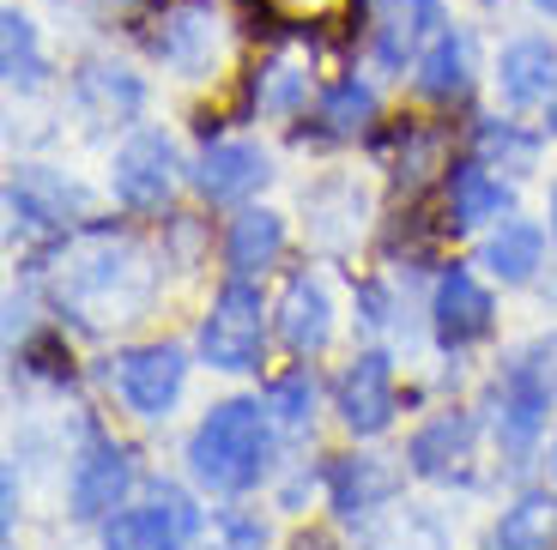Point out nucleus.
<instances>
[{
	"label": "nucleus",
	"mask_w": 557,
	"mask_h": 550,
	"mask_svg": "<svg viewBox=\"0 0 557 550\" xmlns=\"http://www.w3.org/2000/svg\"><path fill=\"white\" fill-rule=\"evenodd\" d=\"M304 97H309V73L297 61H273L261 73V115H292Z\"/></svg>",
	"instance_id": "30"
},
{
	"label": "nucleus",
	"mask_w": 557,
	"mask_h": 550,
	"mask_svg": "<svg viewBox=\"0 0 557 550\" xmlns=\"http://www.w3.org/2000/svg\"><path fill=\"white\" fill-rule=\"evenodd\" d=\"M188 472L212 496H249L273 472V417L261 399H224L188 436Z\"/></svg>",
	"instance_id": "2"
},
{
	"label": "nucleus",
	"mask_w": 557,
	"mask_h": 550,
	"mask_svg": "<svg viewBox=\"0 0 557 550\" xmlns=\"http://www.w3.org/2000/svg\"><path fill=\"white\" fill-rule=\"evenodd\" d=\"M412 85H418L424 97H436V103H448V97H467V85H473V37L448 25L443 37H436L431 49L418 55Z\"/></svg>",
	"instance_id": "23"
},
{
	"label": "nucleus",
	"mask_w": 557,
	"mask_h": 550,
	"mask_svg": "<svg viewBox=\"0 0 557 550\" xmlns=\"http://www.w3.org/2000/svg\"><path fill=\"white\" fill-rule=\"evenodd\" d=\"M134 454H127L122 441L98 436L91 448H85L79 460H73V478H67V514L85 526H103L115 509L127 502V490H134Z\"/></svg>",
	"instance_id": "7"
},
{
	"label": "nucleus",
	"mask_w": 557,
	"mask_h": 550,
	"mask_svg": "<svg viewBox=\"0 0 557 550\" xmlns=\"http://www.w3.org/2000/svg\"><path fill=\"white\" fill-rule=\"evenodd\" d=\"M552 472H557V441H552Z\"/></svg>",
	"instance_id": "36"
},
{
	"label": "nucleus",
	"mask_w": 557,
	"mask_h": 550,
	"mask_svg": "<svg viewBox=\"0 0 557 550\" xmlns=\"http://www.w3.org/2000/svg\"><path fill=\"white\" fill-rule=\"evenodd\" d=\"M122 7H134V0H122Z\"/></svg>",
	"instance_id": "38"
},
{
	"label": "nucleus",
	"mask_w": 557,
	"mask_h": 550,
	"mask_svg": "<svg viewBox=\"0 0 557 550\" xmlns=\"http://www.w3.org/2000/svg\"><path fill=\"white\" fill-rule=\"evenodd\" d=\"M7 212L37 230H61V224L85 218L91 212V188L61 170H42V164H18L13 182H7Z\"/></svg>",
	"instance_id": "12"
},
{
	"label": "nucleus",
	"mask_w": 557,
	"mask_h": 550,
	"mask_svg": "<svg viewBox=\"0 0 557 550\" xmlns=\"http://www.w3.org/2000/svg\"><path fill=\"white\" fill-rule=\"evenodd\" d=\"M473 152H479V164H491V170H533L540 164V139L533 134H521L516 122H479V134H473Z\"/></svg>",
	"instance_id": "27"
},
{
	"label": "nucleus",
	"mask_w": 557,
	"mask_h": 550,
	"mask_svg": "<svg viewBox=\"0 0 557 550\" xmlns=\"http://www.w3.org/2000/svg\"><path fill=\"white\" fill-rule=\"evenodd\" d=\"M152 49L176 79H212V73L231 61V18H224V7H212V0L170 7V13L158 18Z\"/></svg>",
	"instance_id": "5"
},
{
	"label": "nucleus",
	"mask_w": 557,
	"mask_h": 550,
	"mask_svg": "<svg viewBox=\"0 0 557 550\" xmlns=\"http://www.w3.org/2000/svg\"><path fill=\"white\" fill-rule=\"evenodd\" d=\"M278 18H292V25H327V18L346 13V0H267Z\"/></svg>",
	"instance_id": "31"
},
{
	"label": "nucleus",
	"mask_w": 557,
	"mask_h": 550,
	"mask_svg": "<svg viewBox=\"0 0 557 550\" xmlns=\"http://www.w3.org/2000/svg\"><path fill=\"white\" fill-rule=\"evenodd\" d=\"M334 405H339V424H346L351 436H382V429L394 424V412H400L388 351H358V358L346 363V375H339V387H334Z\"/></svg>",
	"instance_id": "11"
},
{
	"label": "nucleus",
	"mask_w": 557,
	"mask_h": 550,
	"mask_svg": "<svg viewBox=\"0 0 557 550\" xmlns=\"http://www.w3.org/2000/svg\"><path fill=\"white\" fill-rule=\"evenodd\" d=\"M516 207L509 182L491 176V164H455L448 170V230H485V224H503V212Z\"/></svg>",
	"instance_id": "19"
},
{
	"label": "nucleus",
	"mask_w": 557,
	"mask_h": 550,
	"mask_svg": "<svg viewBox=\"0 0 557 550\" xmlns=\"http://www.w3.org/2000/svg\"><path fill=\"white\" fill-rule=\"evenodd\" d=\"M443 30H448L443 0H388L382 18H376L370 49H376V61L388 73H406V67H418V55H424Z\"/></svg>",
	"instance_id": "13"
},
{
	"label": "nucleus",
	"mask_w": 557,
	"mask_h": 550,
	"mask_svg": "<svg viewBox=\"0 0 557 550\" xmlns=\"http://www.w3.org/2000/svg\"><path fill=\"white\" fill-rule=\"evenodd\" d=\"M0 73H7V85H13V91H37L42 73H49L42 42H37V25H30L18 7H7V13H0Z\"/></svg>",
	"instance_id": "26"
},
{
	"label": "nucleus",
	"mask_w": 557,
	"mask_h": 550,
	"mask_svg": "<svg viewBox=\"0 0 557 550\" xmlns=\"http://www.w3.org/2000/svg\"><path fill=\"white\" fill-rule=\"evenodd\" d=\"M278 254H285V218H278V212L249 207V212L231 218V230H224V261H231V273L255 278V273H267Z\"/></svg>",
	"instance_id": "22"
},
{
	"label": "nucleus",
	"mask_w": 557,
	"mask_h": 550,
	"mask_svg": "<svg viewBox=\"0 0 557 550\" xmlns=\"http://www.w3.org/2000/svg\"><path fill=\"white\" fill-rule=\"evenodd\" d=\"M195 533H200V509L176 484H158V502L115 509L103 521V550H182Z\"/></svg>",
	"instance_id": "9"
},
{
	"label": "nucleus",
	"mask_w": 557,
	"mask_h": 550,
	"mask_svg": "<svg viewBox=\"0 0 557 550\" xmlns=\"http://www.w3.org/2000/svg\"><path fill=\"white\" fill-rule=\"evenodd\" d=\"M219 533H224V545H231V550H255V545H261V521H243V514H224V521H219Z\"/></svg>",
	"instance_id": "32"
},
{
	"label": "nucleus",
	"mask_w": 557,
	"mask_h": 550,
	"mask_svg": "<svg viewBox=\"0 0 557 550\" xmlns=\"http://www.w3.org/2000/svg\"><path fill=\"white\" fill-rule=\"evenodd\" d=\"M261 405L278 429H309L315 424V382H309V370H292V375H278V382H267Z\"/></svg>",
	"instance_id": "29"
},
{
	"label": "nucleus",
	"mask_w": 557,
	"mask_h": 550,
	"mask_svg": "<svg viewBox=\"0 0 557 550\" xmlns=\"http://www.w3.org/2000/svg\"><path fill=\"white\" fill-rule=\"evenodd\" d=\"M552 393L557 375L540 363V351H516L497 375V393H491V424H497V448L509 460H528L533 441H540L545 417H552Z\"/></svg>",
	"instance_id": "4"
},
{
	"label": "nucleus",
	"mask_w": 557,
	"mask_h": 550,
	"mask_svg": "<svg viewBox=\"0 0 557 550\" xmlns=\"http://www.w3.org/2000/svg\"><path fill=\"white\" fill-rule=\"evenodd\" d=\"M212 550H231V545H212Z\"/></svg>",
	"instance_id": "37"
},
{
	"label": "nucleus",
	"mask_w": 557,
	"mask_h": 550,
	"mask_svg": "<svg viewBox=\"0 0 557 550\" xmlns=\"http://www.w3.org/2000/svg\"><path fill=\"white\" fill-rule=\"evenodd\" d=\"M188 387V351L182 345H134L115 358V393L134 417H170Z\"/></svg>",
	"instance_id": "6"
},
{
	"label": "nucleus",
	"mask_w": 557,
	"mask_h": 550,
	"mask_svg": "<svg viewBox=\"0 0 557 550\" xmlns=\"http://www.w3.org/2000/svg\"><path fill=\"white\" fill-rule=\"evenodd\" d=\"M273 327L297 358L327 351V339H334V297H327V285H321L315 273H292V285H285V297H278Z\"/></svg>",
	"instance_id": "17"
},
{
	"label": "nucleus",
	"mask_w": 557,
	"mask_h": 550,
	"mask_svg": "<svg viewBox=\"0 0 557 550\" xmlns=\"http://www.w3.org/2000/svg\"><path fill=\"white\" fill-rule=\"evenodd\" d=\"M304 207H309V236H315L321 248H346V242H358V236H363L370 193H363L351 176H339V182H321V188H309Z\"/></svg>",
	"instance_id": "20"
},
{
	"label": "nucleus",
	"mask_w": 557,
	"mask_h": 550,
	"mask_svg": "<svg viewBox=\"0 0 557 550\" xmlns=\"http://www.w3.org/2000/svg\"><path fill=\"white\" fill-rule=\"evenodd\" d=\"M497 91L516 110H540L557 97V49L545 37H516L497 55Z\"/></svg>",
	"instance_id": "18"
},
{
	"label": "nucleus",
	"mask_w": 557,
	"mask_h": 550,
	"mask_svg": "<svg viewBox=\"0 0 557 550\" xmlns=\"http://www.w3.org/2000/svg\"><path fill=\"white\" fill-rule=\"evenodd\" d=\"M431 327H436V345H443V351H467V345H479L491 327H497V303H491V290L473 278V266L455 261V266L436 273Z\"/></svg>",
	"instance_id": "10"
},
{
	"label": "nucleus",
	"mask_w": 557,
	"mask_h": 550,
	"mask_svg": "<svg viewBox=\"0 0 557 550\" xmlns=\"http://www.w3.org/2000/svg\"><path fill=\"white\" fill-rule=\"evenodd\" d=\"M73 85H79V103L103 122H134L146 110V79L127 67H110V61H85Z\"/></svg>",
	"instance_id": "24"
},
{
	"label": "nucleus",
	"mask_w": 557,
	"mask_h": 550,
	"mask_svg": "<svg viewBox=\"0 0 557 550\" xmlns=\"http://www.w3.org/2000/svg\"><path fill=\"white\" fill-rule=\"evenodd\" d=\"M267 176H273V164H267V152L249 146V139H212V146H200V158H195V188L207 193L212 207L249 200Z\"/></svg>",
	"instance_id": "16"
},
{
	"label": "nucleus",
	"mask_w": 557,
	"mask_h": 550,
	"mask_svg": "<svg viewBox=\"0 0 557 550\" xmlns=\"http://www.w3.org/2000/svg\"><path fill=\"white\" fill-rule=\"evenodd\" d=\"M557 545V496L528 490L516 509H503V521L491 526V550H552Z\"/></svg>",
	"instance_id": "25"
},
{
	"label": "nucleus",
	"mask_w": 557,
	"mask_h": 550,
	"mask_svg": "<svg viewBox=\"0 0 557 550\" xmlns=\"http://www.w3.org/2000/svg\"><path fill=\"white\" fill-rule=\"evenodd\" d=\"M552 236H557V188H552Z\"/></svg>",
	"instance_id": "35"
},
{
	"label": "nucleus",
	"mask_w": 557,
	"mask_h": 550,
	"mask_svg": "<svg viewBox=\"0 0 557 550\" xmlns=\"http://www.w3.org/2000/svg\"><path fill=\"white\" fill-rule=\"evenodd\" d=\"M400 466L388 454H351L327 466V502H334L339 521H370L376 509H388L400 496Z\"/></svg>",
	"instance_id": "14"
},
{
	"label": "nucleus",
	"mask_w": 557,
	"mask_h": 550,
	"mask_svg": "<svg viewBox=\"0 0 557 550\" xmlns=\"http://www.w3.org/2000/svg\"><path fill=\"white\" fill-rule=\"evenodd\" d=\"M176 146H170V134H158V127H139V134L122 139V152H115V200H122L127 212H158L170 207V193H176Z\"/></svg>",
	"instance_id": "8"
},
{
	"label": "nucleus",
	"mask_w": 557,
	"mask_h": 550,
	"mask_svg": "<svg viewBox=\"0 0 557 550\" xmlns=\"http://www.w3.org/2000/svg\"><path fill=\"white\" fill-rule=\"evenodd\" d=\"M473 448H479V424L467 412H443L406 441V466L431 484H455L473 472Z\"/></svg>",
	"instance_id": "15"
},
{
	"label": "nucleus",
	"mask_w": 557,
	"mask_h": 550,
	"mask_svg": "<svg viewBox=\"0 0 557 550\" xmlns=\"http://www.w3.org/2000/svg\"><path fill=\"white\" fill-rule=\"evenodd\" d=\"M261 345H267V297L255 278L231 273V285L212 297L207 321H200V358L224 375H249L261 370Z\"/></svg>",
	"instance_id": "3"
},
{
	"label": "nucleus",
	"mask_w": 557,
	"mask_h": 550,
	"mask_svg": "<svg viewBox=\"0 0 557 550\" xmlns=\"http://www.w3.org/2000/svg\"><path fill=\"white\" fill-rule=\"evenodd\" d=\"M479 266H485L491 278H503V285H528L545 266V230L528 218L497 224V230L485 236V248H479Z\"/></svg>",
	"instance_id": "21"
},
{
	"label": "nucleus",
	"mask_w": 557,
	"mask_h": 550,
	"mask_svg": "<svg viewBox=\"0 0 557 550\" xmlns=\"http://www.w3.org/2000/svg\"><path fill=\"white\" fill-rule=\"evenodd\" d=\"M370 115H376V91H370V85H358V79H339L334 91L321 97L315 122L327 127L334 139H351V134H363V127H370Z\"/></svg>",
	"instance_id": "28"
},
{
	"label": "nucleus",
	"mask_w": 557,
	"mask_h": 550,
	"mask_svg": "<svg viewBox=\"0 0 557 550\" xmlns=\"http://www.w3.org/2000/svg\"><path fill=\"white\" fill-rule=\"evenodd\" d=\"M545 127H552V134H557V97H552V103H545Z\"/></svg>",
	"instance_id": "33"
},
{
	"label": "nucleus",
	"mask_w": 557,
	"mask_h": 550,
	"mask_svg": "<svg viewBox=\"0 0 557 550\" xmlns=\"http://www.w3.org/2000/svg\"><path fill=\"white\" fill-rule=\"evenodd\" d=\"M55 290H61V309H73L85 321H134L152 303V266L127 236L85 230L61 261Z\"/></svg>",
	"instance_id": "1"
},
{
	"label": "nucleus",
	"mask_w": 557,
	"mask_h": 550,
	"mask_svg": "<svg viewBox=\"0 0 557 550\" xmlns=\"http://www.w3.org/2000/svg\"><path fill=\"white\" fill-rule=\"evenodd\" d=\"M533 7H540V13H557V0H533Z\"/></svg>",
	"instance_id": "34"
}]
</instances>
